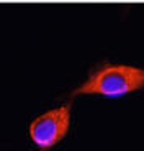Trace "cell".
I'll use <instances>...</instances> for the list:
<instances>
[{
	"instance_id": "obj_2",
	"label": "cell",
	"mask_w": 144,
	"mask_h": 151,
	"mask_svg": "<svg viewBox=\"0 0 144 151\" xmlns=\"http://www.w3.org/2000/svg\"><path fill=\"white\" fill-rule=\"evenodd\" d=\"M71 127V105H62L44 112L30 125V138L39 150L46 151L56 146L67 135Z\"/></svg>"
},
{
	"instance_id": "obj_1",
	"label": "cell",
	"mask_w": 144,
	"mask_h": 151,
	"mask_svg": "<svg viewBox=\"0 0 144 151\" xmlns=\"http://www.w3.org/2000/svg\"><path fill=\"white\" fill-rule=\"evenodd\" d=\"M144 89V69L128 64H103L95 69L88 79L79 86L72 95H121Z\"/></svg>"
}]
</instances>
